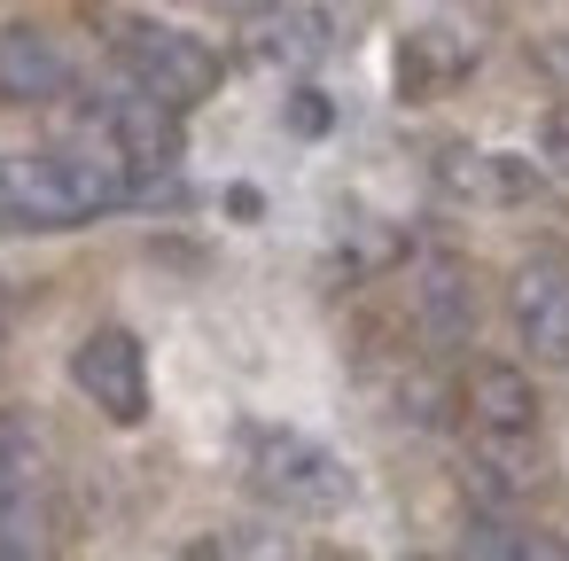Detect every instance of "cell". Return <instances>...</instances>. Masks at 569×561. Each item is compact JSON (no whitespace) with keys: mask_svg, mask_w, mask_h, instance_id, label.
I'll list each match as a JSON object with an SVG mask.
<instances>
[{"mask_svg":"<svg viewBox=\"0 0 569 561\" xmlns=\"http://www.w3.org/2000/svg\"><path fill=\"white\" fill-rule=\"evenodd\" d=\"M71 382L94 398V413L110 421H149V351L133 328H94L79 351H71Z\"/></svg>","mask_w":569,"mask_h":561,"instance_id":"cell-4","label":"cell"},{"mask_svg":"<svg viewBox=\"0 0 569 561\" xmlns=\"http://www.w3.org/2000/svg\"><path fill=\"white\" fill-rule=\"evenodd\" d=\"M328 126H336V102H328L320 87H297V94H289V133L312 141V133H328Z\"/></svg>","mask_w":569,"mask_h":561,"instance_id":"cell-13","label":"cell"},{"mask_svg":"<svg viewBox=\"0 0 569 561\" xmlns=\"http://www.w3.org/2000/svg\"><path fill=\"white\" fill-rule=\"evenodd\" d=\"M445 188L483 196V203H515V196L538 188V172H530L522 157H476V149H452V157H445Z\"/></svg>","mask_w":569,"mask_h":561,"instance_id":"cell-10","label":"cell"},{"mask_svg":"<svg viewBox=\"0 0 569 561\" xmlns=\"http://www.w3.org/2000/svg\"><path fill=\"white\" fill-rule=\"evenodd\" d=\"M468 413H476V437H530L538 429V390L522 367H476L468 374Z\"/></svg>","mask_w":569,"mask_h":561,"instance_id":"cell-8","label":"cell"},{"mask_svg":"<svg viewBox=\"0 0 569 561\" xmlns=\"http://www.w3.org/2000/svg\"><path fill=\"white\" fill-rule=\"evenodd\" d=\"M413 561H421V553H413Z\"/></svg>","mask_w":569,"mask_h":561,"instance_id":"cell-16","label":"cell"},{"mask_svg":"<svg viewBox=\"0 0 569 561\" xmlns=\"http://www.w3.org/2000/svg\"><path fill=\"white\" fill-rule=\"evenodd\" d=\"M118 56H126V79L133 94H149L157 110H188V102H211L219 94V56L196 40V32H172V24H126L118 32Z\"/></svg>","mask_w":569,"mask_h":561,"instance_id":"cell-3","label":"cell"},{"mask_svg":"<svg viewBox=\"0 0 569 561\" xmlns=\"http://www.w3.org/2000/svg\"><path fill=\"white\" fill-rule=\"evenodd\" d=\"M71 87V63L48 32L32 24H9L0 32V110H24V102H56Z\"/></svg>","mask_w":569,"mask_h":561,"instance_id":"cell-7","label":"cell"},{"mask_svg":"<svg viewBox=\"0 0 569 561\" xmlns=\"http://www.w3.org/2000/svg\"><path fill=\"white\" fill-rule=\"evenodd\" d=\"M460 71H468V40H452V32H413L398 48V87L406 94H421L437 79H460Z\"/></svg>","mask_w":569,"mask_h":561,"instance_id":"cell-11","label":"cell"},{"mask_svg":"<svg viewBox=\"0 0 569 561\" xmlns=\"http://www.w3.org/2000/svg\"><path fill=\"white\" fill-rule=\"evenodd\" d=\"M507 304H515V328H522L530 359H569V266H553V258L522 266Z\"/></svg>","mask_w":569,"mask_h":561,"instance_id":"cell-6","label":"cell"},{"mask_svg":"<svg viewBox=\"0 0 569 561\" xmlns=\"http://www.w3.org/2000/svg\"><path fill=\"white\" fill-rule=\"evenodd\" d=\"M180 561H234V553H227V545H219V538H196V545H188V553H180Z\"/></svg>","mask_w":569,"mask_h":561,"instance_id":"cell-15","label":"cell"},{"mask_svg":"<svg viewBox=\"0 0 569 561\" xmlns=\"http://www.w3.org/2000/svg\"><path fill=\"white\" fill-rule=\"evenodd\" d=\"M133 196L110 149H56V157H0V234H63Z\"/></svg>","mask_w":569,"mask_h":561,"instance_id":"cell-1","label":"cell"},{"mask_svg":"<svg viewBox=\"0 0 569 561\" xmlns=\"http://www.w3.org/2000/svg\"><path fill=\"white\" fill-rule=\"evenodd\" d=\"M242 460H250V483L289 514H336L351 499V468L305 429H273V421L242 429Z\"/></svg>","mask_w":569,"mask_h":561,"instance_id":"cell-2","label":"cell"},{"mask_svg":"<svg viewBox=\"0 0 569 561\" xmlns=\"http://www.w3.org/2000/svg\"><path fill=\"white\" fill-rule=\"evenodd\" d=\"M546 164H561V172H569V102L546 118Z\"/></svg>","mask_w":569,"mask_h":561,"instance_id":"cell-14","label":"cell"},{"mask_svg":"<svg viewBox=\"0 0 569 561\" xmlns=\"http://www.w3.org/2000/svg\"><path fill=\"white\" fill-rule=\"evenodd\" d=\"M476 553L483 561H569L561 538H546V530H499V522L476 530Z\"/></svg>","mask_w":569,"mask_h":561,"instance_id":"cell-12","label":"cell"},{"mask_svg":"<svg viewBox=\"0 0 569 561\" xmlns=\"http://www.w3.org/2000/svg\"><path fill=\"white\" fill-rule=\"evenodd\" d=\"M250 56L258 63H320L328 56V9H273L250 24Z\"/></svg>","mask_w":569,"mask_h":561,"instance_id":"cell-9","label":"cell"},{"mask_svg":"<svg viewBox=\"0 0 569 561\" xmlns=\"http://www.w3.org/2000/svg\"><path fill=\"white\" fill-rule=\"evenodd\" d=\"M102 133H110V157L126 164V180L141 188V180H164L172 164H180V118L172 110H157L149 94H118L110 110H102Z\"/></svg>","mask_w":569,"mask_h":561,"instance_id":"cell-5","label":"cell"}]
</instances>
